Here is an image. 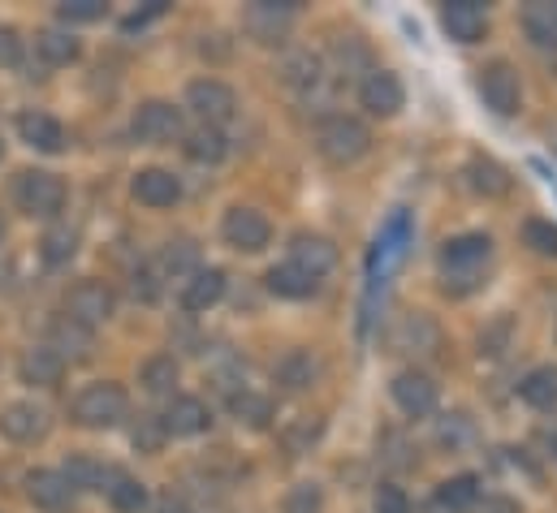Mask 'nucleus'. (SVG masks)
<instances>
[{"label": "nucleus", "mask_w": 557, "mask_h": 513, "mask_svg": "<svg viewBox=\"0 0 557 513\" xmlns=\"http://www.w3.org/2000/svg\"><path fill=\"white\" fill-rule=\"evenodd\" d=\"M493 259V238L488 234H458L441 247V276H445V293L467 298L480 285L484 263Z\"/></svg>", "instance_id": "obj_1"}, {"label": "nucleus", "mask_w": 557, "mask_h": 513, "mask_svg": "<svg viewBox=\"0 0 557 513\" xmlns=\"http://www.w3.org/2000/svg\"><path fill=\"white\" fill-rule=\"evenodd\" d=\"M315 151L333 164V168H350L359 164L368 151H372V129L363 117H350V113H333L324 117L315 129Z\"/></svg>", "instance_id": "obj_2"}, {"label": "nucleus", "mask_w": 557, "mask_h": 513, "mask_svg": "<svg viewBox=\"0 0 557 513\" xmlns=\"http://www.w3.org/2000/svg\"><path fill=\"white\" fill-rule=\"evenodd\" d=\"M70 414H74V423H78V427L104 431V427H117V423L131 414V397H126V388L122 385L100 380V385H87L78 397H74Z\"/></svg>", "instance_id": "obj_3"}, {"label": "nucleus", "mask_w": 557, "mask_h": 513, "mask_svg": "<svg viewBox=\"0 0 557 513\" xmlns=\"http://www.w3.org/2000/svg\"><path fill=\"white\" fill-rule=\"evenodd\" d=\"M475 91L493 117H519L523 113V83L510 61H488L475 78Z\"/></svg>", "instance_id": "obj_4"}, {"label": "nucleus", "mask_w": 557, "mask_h": 513, "mask_svg": "<svg viewBox=\"0 0 557 513\" xmlns=\"http://www.w3.org/2000/svg\"><path fill=\"white\" fill-rule=\"evenodd\" d=\"M13 199L26 216H39V221H52L61 208H65V182L48 168H26L17 173V186H13Z\"/></svg>", "instance_id": "obj_5"}, {"label": "nucleus", "mask_w": 557, "mask_h": 513, "mask_svg": "<svg viewBox=\"0 0 557 513\" xmlns=\"http://www.w3.org/2000/svg\"><path fill=\"white\" fill-rule=\"evenodd\" d=\"M186 109L199 117V126L221 129L238 113V96H234V87L221 83V78H195V83L186 87Z\"/></svg>", "instance_id": "obj_6"}, {"label": "nucleus", "mask_w": 557, "mask_h": 513, "mask_svg": "<svg viewBox=\"0 0 557 513\" xmlns=\"http://www.w3.org/2000/svg\"><path fill=\"white\" fill-rule=\"evenodd\" d=\"M359 109H363L368 117H381V122L398 117V113L407 109V87H403V78H398L394 70H368L363 83H359Z\"/></svg>", "instance_id": "obj_7"}, {"label": "nucleus", "mask_w": 557, "mask_h": 513, "mask_svg": "<svg viewBox=\"0 0 557 513\" xmlns=\"http://www.w3.org/2000/svg\"><path fill=\"white\" fill-rule=\"evenodd\" d=\"M221 238H225V247H234V251H243V255H260L269 242H273V225H269V216L260 212V208H230L225 212V221H221Z\"/></svg>", "instance_id": "obj_8"}, {"label": "nucleus", "mask_w": 557, "mask_h": 513, "mask_svg": "<svg viewBox=\"0 0 557 513\" xmlns=\"http://www.w3.org/2000/svg\"><path fill=\"white\" fill-rule=\"evenodd\" d=\"M294 13H298L294 0H256V4L243 9V30H247L256 43L273 48V43H281V39L289 35Z\"/></svg>", "instance_id": "obj_9"}, {"label": "nucleus", "mask_w": 557, "mask_h": 513, "mask_svg": "<svg viewBox=\"0 0 557 513\" xmlns=\"http://www.w3.org/2000/svg\"><path fill=\"white\" fill-rule=\"evenodd\" d=\"M113 311H117V298H113V289H109L104 280H78V285L70 289V298H65V315H70L74 324L91 328V333H96L100 324H109Z\"/></svg>", "instance_id": "obj_10"}, {"label": "nucleus", "mask_w": 557, "mask_h": 513, "mask_svg": "<svg viewBox=\"0 0 557 513\" xmlns=\"http://www.w3.org/2000/svg\"><path fill=\"white\" fill-rule=\"evenodd\" d=\"M389 397H394V405H398L407 418H428V414L436 410V401H441V388H436V380H432L428 372L407 367V372L394 376Z\"/></svg>", "instance_id": "obj_11"}, {"label": "nucleus", "mask_w": 557, "mask_h": 513, "mask_svg": "<svg viewBox=\"0 0 557 513\" xmlns=\"http://www.w3.org/2000/svg\"><path fill=\"white\" fill-rule=\"evenodd\" d=\"M441 30L454 43H480L488 35V9L480 0H445L441 4Z\"/></svg>", "instance_id": "obj_12"}, {"label": "nucleus", "mask_w": 557, "mask_h": 513, "mask_svg": "<svg viewBox=\"0 0 557 513\" xmlns=\"http://www.w3.org/2000/svg\"><path fill=\"white\" fill-rule=\"evenodd\" d=\"M337 247H333V238H324V234H311V229H298L294 238H289V259L285 263H294L298 272H307V276H329L333 267H337Z\"/></svg>", "instance_id": "obj_13"}, {"label": "nucleus", "mask_w": 557, "mask_h": 513, "mask_svg": "<svg viewBox=\"0 0 557 513\" xmlns=\"http://www.w3.org/2000/svg\"><path fill=\"white\" fill-rule=\"evenodd\" d=\"M131 129H135L139 142H173L182 134V109L169 104V100H147L135 109Z\"/></svg>", "instance_id": "obj_14"}, {"label": "nucleus", "mask_w": 557, "mask_h": 513, "mask_svg": "<svg viewBox=\"0 0 557 513\" xmlns=\"http://www.w3.org/2000/svg\"><path fill=\"white\" fill-rule=\"evenodd\" d=\"M160 427H164V436H203V431L212 427V410H208V401H203V397L177 392V397L164 405Z\"/></svg>", "instance_id": "obj_15"}, {"label": "nucleus", "mask_w": 557, "mask_h": 513, "mask_svg": "<svg viewBox=\"0 0 557 513\" xmlns=\"http://www.w3.org/2000/svg\"><path fill=\"white\" fill-rule=\"evenodd\" d=\"M0 436L13 440V445L44 440V436H48V410L35 405V401H9V405L0 410Z\"/></svg>", "instance_id": "obj_16"}, {"label": "nucleus", "mask_w": 557, "mask_h": 513, "mask_svg": "<svg viewBox=\"0 0 557 513\" xmlns=\"http://www.w3.org/2000/svg\"><path fill=\"white\" fill-rule=\"evenodd\" d=\"M26 497H30V505L44 513H70L74 510V488H70V479L61 475V471H30L26 475Z\"/></svg>", "instance_id": "obj_17"}, {"label": "nucleus", "mask_w": 557, "mask_h": 513, "mask_svg": "<svg viewBox=\"0 0 557 513\" xmlns=\"http://www.w3.org/2000/svg\"><path fill=\"white\" fill-rule=\"evenodd\" d=\"M389 341H394V350H403V354H436L441 328H436V320H432L428 311H407V315L394 324Z\"/></svg>", "instance_id": "obj_18"}, {"label": "nucleus", "mask_w": 557, "mask_h": 513, "mask_svg": "<svg viewBox=\"0 0 557 513\" xmlns=\"http://www.w3.org/2000/svg\"><path fill=\"white\" fill-rule=\"evenodd\" d=\"M225 289H230L225 267H199L195 276L182 280V306H186L190 315H203V311H212V306L225 298Z\"/></svg>", "instance_id": "obj_19"}, {"label": "nucleus", "mask_w": 557, "mask_h": 513, "mask_svg": "<svg viewBox=\"0 0 557 513\" xmlns=\"http://www.w3.org/2000/svg\"><path fill=\"white\" fill-rule=\"evenodd\" d=\"M91 328H83V324H74L70 315H57L52 324H48V350L52 354H61V363H87L91 359Z\"/></svg>", "instance_id": "obj_20"}, {"label": "nucleus", "mask_w": 557, "mask_h": 513, "mask_svg": "<svg viewBox=\"0 0 557 513\" xmlns=\"http://www.w3.org/2000/svg\"><path fill=\"white\" fill-rule=\"evenodd\" d=\"M273 380L281 392H311L320 380V359L311 350H285L273 367Z\"/></svg>", "instance_id": "obj_21"}, {"label": "nucleus", "mask_w": 557, "mask_h": 513, "mask_svg": "<svg viewBox=\"0 0 557 513\" xmlns=\"http://www.w3.org/2000/svg\"><path fill=\"white\" fill-rule=\"evenodd\" d=\"M462 177H467V186H471L480 199H502V195H510V186H515L510 168L497 164L493 155H471L467 168H462Z\"/></svg>", "instance_id": "obj_22"}, {"label": "nucleus", "mask_w": 557, "mask_h": 513, "mask_svg": "<svg viewBox=\"0 0 557 513\" xmlns=\"http://www.w3.org/2000/svg\"><path fill=\"white\" fill-rule=\"evenodd\" d=\"M131 195L143 208H173L182 199V182L169 168H139L135 182H131Z\"/></svg>", "instance_id": "obj_23"}, {"label": "nucleus", "mask_w": 557, "mask_h": 513, "mask_svg": "<svg viewBox=\"0 0 557 513\" xmlns=\"http://www.w3.org/2000/svg\"><path fill=\"white\" fill-rule=\"evenodd\" d=\"M17 134H22L26 147H35V151H44V155L65 151V126H61L57 117H48V113H22V117H17Z\"/></svg>", "instance_id": "obj_24"}, {"label": "nucleus", "mask_w": 557, "mask_h": 513, "mask_svg": "<svg viewBox=\"0 0 557 513\" xmlns=\"http://www.w3.org/2000/svg\"><path fill=\"white\" fill-rule=\"evenodd\" d=\"M17 376H22V385H30V388H57L61 376H65V363H61V354H52L48 346H35V350L22 354Z\"/></svg>", "instance_id": "obj_25"}, {"label": "nucleus", "mask_w": 557, "mask_h": 513, "mask_svg": "<svg viewBox=\"0 0 557 513\" xmlns=\"http://www.w3.org/2000/svg\"><path fill=\"white\" fill-rule=\"evenodd\" d=\"M65 479H70V488L74 492H109V484H113V475L117 471H109L104 462H96L91 453H70V462H65V471H61Z\"/></svg>", "instance_id": "obj_26"}, {"label": "nucleus", "mask_w": 557, "mask_h": 513, "mask_svg": "<svg viewBox=\"0 0 557 513\" xmlns=\"http://www.w3.org/2000/svg\"><path fill=\"white\" fill-rule=\"evenodd\" d=\"M281 83L289 87V91H298V96H307V91H315L320 83H324V61L315 57V52H289L285 57V65H281Z\"/></svg>", "instance_id": "obj_27"}, {"label": "nucleus", "mask_w": 557, "mask_h": 513, "mask_svg": "<svg viewBox=\"0 0 557 513\" xmlns=\"http://www.w3.org/2000/svg\"><path fill=\"white\" fill-rule=\"evenodd\" d=\"M230 414H234L243 427L264 431L277 410H273V397H264V392H256V388H234V392H230Z\"/></svg>", "instance_id": "obj_28"}, {"label": "nucleus", "mask_w": 557, "mask_h": 513, "mask_svg": "<svg viewBox=\"0 0 557 513\" xmlns=\"http://www.w3.org/2000/svg\"><path fill=\"white\" fill-rule=\"evenodd\" d=\"M264 285H269V293H277L285 302H302V298H311L320 289V280L307 276V272H298L294 263H273L264 272Z\"/></svg>", "instance_id": "obj_29"}, {"label": "nucleus", "mask_w": 557, "mask_h": 513, "mask_svg": "<svg viewBox=\"0 0 557 513\" xmlns=\"http://www.w3.org/2000/svg\"><path fill=\"white\" fill-rule=\"evenodd\" d=\"M523 35L536 43V48H554L557 52V4L549 0H532V4H523Z\"/></svg>", "instance_id": "obj_30"}, {"label": "nucleus", "mask_w": 557, "mask_h": 513, "mask_svg": "<svg viewBox=\"0 0 557 513\" xmlns=\"http://www.w3.org/2000/svg\"><path fill=\"white\" fill-rule=\"evenodd\" d=\"M182 151H186L195 164H221V160L230 155V138H225V129H216V126H195L186 134Z\"/></svg>", "instance_id": "obj_31"}, {"label": "nucleus", "mask_w": 557, "mask_h": 513, "mask_svg": "<svg viewBox=\"0 0 557 513\" xmlns=\"http://www.w3.org/2000/svg\"><path fill=\"white\" fill-rule=\"evenodd\" d=\"M35 52H39L44 65H74L78 52H83V43L70 30H61V26H48V30L35 35Z\"/></svg>", "instance_id": "obj_32"}, {"label": "nucleus", "mask_w": 557, "mask_h": 513, "mask_svg": "<svg viewBox=\"0 0 557 513\" xmlns=\"http://www.w3.org/2000/svg\"><path fill=\"white\" fill-rule=\"evenodd\" d=\"M177 376H182V367H177L173 354H151L139 367V385H143V392H151V397H173Z\"/></svg>", "instance_id": "obj_33"}, {"label": "nucleus", "mask_w": 557, "mask_h": 513, "mask_svg": "<svg viewBox=\"0 0 557 513\" xmlns=\"http://www.w3.org/2000/svg\"><path fill=\"white\" fill-rule=\"evenodd\" d=\"M519 397L532 405V410H557V367H532L523 380H519Z\"/></svg>", "instance_id": "obj_34"}, {"label": "nucleus", "mask_w": 557, "mask_h": 513, "mask_svg": "<svg viewBox=\"0 0 557 513\" xmlns=\"http://www.w3.org/2000/svg\"><path fill=\"white\" fill-rule=\"evenodd\" d=\"M436 501L449 505L454 513L475 510V501H480V479H475V475H454V479H445V484L436 488Z\"/></svg>", "instance_id": "obj_35"}, {"label": "nucleus", "mask_w": 557, "mask_h": 513, "mask_svg": "<svg viewBox=\"0 0 557 513\" xmlns=\"http://www.w3.org/2000/svg\"><path fill=\"white\" fill-rule=\"evenodd\" d=\"M109 505L117 513H143L147 510V488H143L135 475H113V484H109Z\"/></svg>", "instance_id": "obj_36"}, {"label": "nucleus", "mask_w": 557, "mask_h": 513, "mask_svg": "<svg viewBox=\"0 0 557 513\" xmlns=\"http://www.w3.org/2000/svg\"><path fill=\"white\" fill-rule=\"evenodd\" d=\"M160 267L169 272V276H195L203 263H199V247L190 242V238H173L164 251H160Z\"/></svg>", "instance_id": "obj_37"}, {"label": "nucleus", "mask_w": 557, "mask_h": 513, "mask_svg": "<svg viewBox=\"0 0 557 513\" xmlns=\"http://www.w3.org/2000/svg\"><path fill=\"white\" fill-rule=\"evenodd\" d=\"M39 251H44V259H48L52 267H61V263H70V259L78 255V234H74L70 225H57V229L44 234Z\"/></svg>", "instance_id": "obj_38"}, {"label": "nucleus", "mask_w": 557, "mask_h": 513, "mask_svg": "<svg viewBox=\"0 0 557 513\" xmlns=\"http://www.w3.org/2000/svg\"><path fill=\"white\" fill-rule=\"evenodd\" d=\"M523 247H532L536 255L557 259V225L545 216H528L523 221Z\"/></svg>", "instance_id": "obj_39"}, {"label": "nucleus", "mask_w": 557, "mask_h": 513, "mask_svg": "<svg viewBox=\"0 0 557 513\" xmlns=\"http://www.w3.org/2000/svg\"><path fill=\"white\" fill-rule=\"evenodd\" d=\"M281 513H324V488L311 484V479L294 484L285 492V501H281Z\"/></svg>", "instance_id": "obj_40"}, {"label": "nucleus", "mask_w": 557, "mask_h": 513, "mask_svg": "<svg viewBox=\"0 0 557 513\" xmlns=\"http://www.w3.org/2000/svg\"><path fill=\"white\" fill-rule=\"evenodd\" d=\"M320 440V423H311V418H294L285 431H281V445L289 449V453H302V449H311Z\"/></svg>", "instance_id": "obj_41"}, {"label": "nucleus", "mask_w": 557, "mask_h": 513, "mask_svg": "<svg viewBox=\"0 0 557 513\" xmlns=\"http://www.w3.org/2000/svg\"><path fill=\"white\" fill-rule=\"evenodd\" d=\"M372 513H411V497L398 484H381L372 492Z\"/></svg>", "instance_id": "obj_42"}, {"label": "nucleus", "mask_w": 557, "mask_h": 513, "mask_svg": "<svg viewBox=\"0 0 557 513\" xmlns=\"http://www.w3.org/2000/svg\"><path fill=\"white\" fill-rule=\"evenodd\" d=\"M57 13H61V22H70V26H74V22H100V17H104V0H65Z\"/></svg>", "instance_id": "obj_43"}, {"label": "nucleus", "mask_w": 557, "mask_h": 513, "mask_svg": "<svg viewBox=\"0 0 557 513\" xmlns=\"http://www.w3.org/2000/svg\"><path fill=\"white\" fill-rule=\"evenodd\" d=\"M131 440L139 445L143 453H156V449H160V440H164V427H160V414H147L143 423H135V431H131Z\"/></svg>", "instance_id": "obj_44"}, {"label": "nucleus", "mask_w": 557, "mask_h": 513, "mask_svg": "<svg viewBox=\"0 0 557 513\" xmlns=\"http://www.w3.org/2000/svg\"><path fill=\"white\" fill-rule=\"evenodd\" d=\"M22 61V35L13 26H0V70H13Z\"/></svg>", "instance_id": "obj_45"}, {"label": "nucleus", "mask_w": 557, "mask_h": 513, "mask_svg": "<svg viewBox=\"0 0 557 513\" xmlns=\"http://www.w3.org/2000/svg\"><path fill=\"white\" fill-rule=\"evenodd\" d=\"M506 333H510V320H497V328H488L480 337V354H502L506 350Z\"/></svg>", "instance_id": "obj_46"}, {"label": "nucleus", "mask_w": 557, "mask_h": 513, "mask_svg": "<svg viewBox=\"0 0 557 513\" xmlns=\"http://www.w3.org/2000/svg\"><path fill=\"white\" fill-rule=\"evenodd\" d=\"M135 298H143V302H156L160 298V280H156V272L151 267H143V272H135Z\"/></svg>", "instance_id": "obj_47"}, {"label": "nucleus", "mask_w": 557, "mask_h": 513, "mask_svg": "<svg viewBox=\"0 0 557 513\" xmlns=\"http://www.w3.org/2000/svg\"><path fill=\"white\" fill-rule=\"evenodd\" d=\"M475 513H523V510H519V501L493 492V497H480V501H475Z\"/></svg>", "instance_id": "obj_48"}, {"label": "nucleus", "mask_w": 557, "mask_h": 513, "mask_svg": "<svg viewBox=\"0 0 557 513\" xmlns=\"http://www.w3.org/2000/svg\"><path fill=\"white\" fill-rule=\"evenodd\" d=\"M160 13H164V0H151L143 13H131V17H126V30H139V26H147L151 17H160Z\"/></svg>", "instance_id": "obj_49"}, {"label": "nucleus", "mask_w": 557, "mask_h": 513, "mask_svg": "<svg viewBox=\"0 0 557 513\" xmlns=\"http://www.w3.org/2000/svg\"><path fill=\"white\" fill-rule=\"evenodd\" d=\"M419 513H454V510H449V505H441V501L432 497V501H428V505H423V510H419Z\"/></svg>", "instance_id": "obj_50"}, {"label": "nucleus", "mask_w": 557, "mask_h": 513, "mask_svg": "<svg viewBox=\"0 0 557 513\" xmlns=\"http://www.w3.org/2000/svg\"><path fill=\"white\" fill-rule=\"evenodd\" d=\"M0 242H4V216H0Z\"/></svg>", "instance_id": "obj_51"}, {"label": "nucleus", "mask_w": 557, "mask_h": 513, "mask_svg": "<svg viewBox=\"0 0 557 513\" xmlns=\"http://www.w3.org/2000/svg\"><path fill=\"white\" fill-rule=\"evenodd\" d=\"M554 458H557V436H554Z\"/></svg>", "instance_id": "obj_52"}, {"label": "nucleus", "mask_w": 557, "mask_h": 513, "mask_svg": "<svg viewBox=\"0 0 557 513\" xmlns=\"http://www.w3.org/2000/svg\"><path fill=\"white\" fill-rule=\"evenodd\" d=\"M0 151H4V142H0Z\"/></svg>", "instance_id": "obj_53"}]
</instances>
